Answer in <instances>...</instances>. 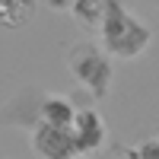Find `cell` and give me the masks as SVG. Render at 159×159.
Instances as JSON below:
<instances>
[{
  "instance_id": "cell-1",
  "label": "cell",
  "mask_w": 159,
  "mask_h": 159,
  "mask_svg": "<svg viewBox=\"0 0 159 159\" xmlns=\"http://www.w3.org/2000/svg\"><path fill=\"white\" fill-rule=\"evenodd\" d=\"M153 42V29L143 19H137L121 0H108L105 3V19L99 29V45L108 51L111 57L134 61Z\"/></svg>"
},
{
  "instance_id": "cell-8",
  "label": "cell",
  "mask_w": 159,
  "mask_h": 159,
  "mask_svg": "<svg viewBox=\"0 0 159 159\" xmlns=\"http://www.w3.org/2000/svg\"><path fill=\"white\" fill-rule=\"evenodd\" d=\"M48 3L54 7V10H73V3H76V0H48Z\"/></svg>"
},
{
  "instance_id": "cell-9",
  "label": "cell",
  "mask_w": 159,
  "mask_h": 159,
  "mask_svg": "<svg viewBox=\"0 0 159 159\" xmlns=\"http://www.w3.org/2000/svg\"><path fill=\"white\" fill-rule=\"evenodd\" d=\"M156 3H159V0H156Z\"/></svg>"
},
{
  "instance_id": "cell-7",
  "label": "cell",
  "mask_w": 159,
  "mask_h": 159,
  "mask_svg": "<svg viewBox=\"0 0 159 159\" xmlns=\"http://www.w3.org/2000/svg\"><path fill=\"white\" fill-rule=\"evenodd\" d=\"M137 156H140V159H159V137L140 143V147H137Z\"/></svg>"
},
{
  "instance_id": "cell-4",
  "label": "cell",
  "mask_w": 159,
  "mask_h": 159,
  "mask_svg": "<svg viewBox=\"0 0 159 159\" xmlns=\"http://www.w3.org/2000/svg\"><path fill=\"white\" fill-rule=\"evenodd\" d=\"M73 134L80 140V147H83V153H96L105 147V118L96 111V108H80L76 115V124H73Z\"/></svg>"
},
{
  "instance_id": "cell-6",
  "label": "cell",
  "mask_w": 159,
  "mask_h": 159,
  "mask_svg": "<svg viewBox=\"0 0 159 159\" xmlns=\"http://www.w3.org/2000/svg\"><path fill=\"white\" fill-rule=\"evenodd\" d=\"M105 3H108V0H76L73 3V16L80 19L86 25V29H102V19H105Z\"/></svg>"
},
{
  "instance_id": "cell-3",
  "label": "cell",
  "mask_w": 159,
  "mask_h": 159,
  "mask_svg": "<svg viewBox=\"0 0 159 159\" xmlns=\"http://www.w3.org/2000/svg\"><path fill=\"white\" fill-rule=\"evenodd\" d=\"M29 143H32V153L38 159H80V156H86L76 134H73V127H57V124L42 121V118L32 127Z\"/></svg>"
},
{
  "instance_id": "cell-2",
  "label": "cell",
  "mask_w": 159,
  "mask_h": 159,
  "mask_svg": "<svg viewBox=\"0 0 159 159\" xmlns=\"http://www.w3.org/2000/svg\"><path fill=\"white\" fill-rule=\"evenodd\" d=\"M67 70L73 73L76 83H83L96 99H102L111 89V54L96 42H80L67 51Z\"/></svg>"
},
{
  "instance_id": "cell-5",
  "label": "cell",
  "mask_w": 159,
  "mask_h": 159,
  "mask_svg": "<svg viewBox=\"0 0 159 159\" xmlns=\"http://www.w3.org/2000/svg\"><path fill=\"white\" fill-rule=\"evenodd\" d=\"M76 115H80V108L73 105V99L70 96H57V92H54V96H45L42 99V111H38L42 121L57 124V127H73Z\"/></svg>"
}]
</instances>
